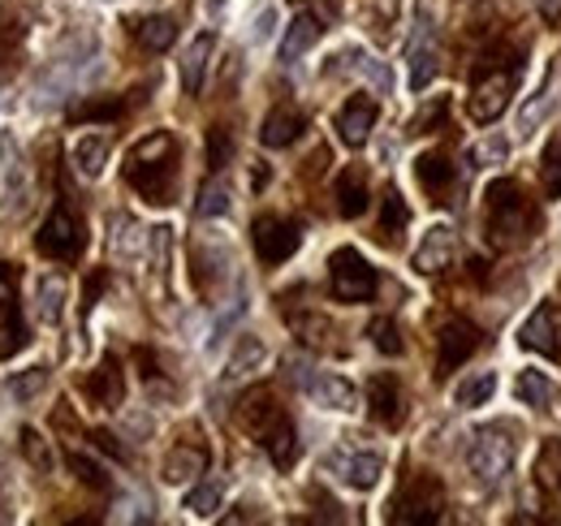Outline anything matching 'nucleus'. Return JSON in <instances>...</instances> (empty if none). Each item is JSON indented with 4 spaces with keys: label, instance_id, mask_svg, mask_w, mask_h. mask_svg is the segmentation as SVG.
Wrapping results in <instances>:
<instances>
[{
    "label": "nucleus",
    "instance_id": "obj_3",
    "mask_svg": "<svg viewBox=\"0 0 561 526\" xmlns=\"http://www.w3.org/2000/svg\"><path fill=\"white\" fill-rule=\"evenodd\" d=\"M484 229L492 247H518L536 233V207L518 182H492L484 191Z\"/></svg>",
    "mask_w": 561,
    "mask_h": 526
},
{
    "label": "nucleus",
    "instance_id": "obj_20",
    "mask_svg": "<svg viewBox=\"0 0 561 526\" xmlns=\"http://www.w3.org/2000/svg\"><path fill=\"white\" fill-rule=\"evenodd\" d=\"M367 405H371V419H376V423H385V427H398V423H402V389H398V380H393L389 371L371 376V385H367Z\"/></svg>",
    "mask_w": 561,
    "mask_h": 526
},
{
    "label": "nucleus",
    "instance_id": "obj_14",
    "mask_svg": "<svg viewBox=\"0 0 561 526\" xmlns=\"http://www.w3.org/2000/svg\"><path fill=\"white\" fill-rule=\"evenodd\" d=\"M82 397H87L91 405H100V410H117V405H122V397H126V376H122L117 354H104V358H100V367L82 380Z\"/></svg>",
    "mask_w": 561,
    "mask_h": 526
},
{
    "label": "nucleus",
    "instance_id": "obj_16",
    "mask_svg": "<svg viewBox=\"0 0 561 526\" xmlns=\"http://www.w3.org/2000/svg\"><path fill=\"white\" fill-rule=\"evenodd\" d=\"M333 470H337V479L346 483V488H354V492H371L376 483H380V474H385V458L380 454H333V461H329Z\"/></svg>",
    "mask_w": 561,
    "mask_h": 526
},
{
    "label": "nucleus",
    "instance_id": "obj_11",
    "mask_svg": "<svg viewBox=\"0 0 561 526\" xmlns=\"http://www.w3.org/2000/svg\"><path fill=\"white\" fill-rule=\"evenodd\" d=\"M480 350V329L471 324V320H445L440 332H436V376L445 380L449 371H458L471 354Z\"/></svg>",
    "mask_w": 561,
    "mask_h": 526
},
{
    "label": "nucleus",
    "instance_id": "obj_34",
    "mask_svg": "<svg viewBox=\"0 0 561 526\" xmlns=\"http://www.w3.org/2000/svg\"><path fill=\"white\" fill-rule=\"evenodd\" d=\"M122 113H126V100H117V95H108V100H82V104L70 108L73 122H117Z\"/></svg>",
    "mask_w": 561,
    "mask_h": 526
},
{
    "label": "nucleus",
    "instance_id": "obj_49",
    "mask_svg": "<svg viewBox=\"0 0 561 526\" xmlns=\"http://www.w3.org/2000/svg\"><path fill=\"white\" fill-rule=\"evenodd\" d=\"M268 31H273V9H264V13H260V26H255V35H260V39H264V35H268Z\"/></svg>",
    "mask_w": 561,
    "mask_h": 526
},
{
    "label": "nucleus",
    "instance_id": "obj_5",
    "mask_svg": "<svg viewBox=\"0 0 561 526\" xmlns=\"http://www.w3.org/2000/svg\"><path fill=\"white\" fill-rule=\"evenodd\" d=\"M82 247H87V229L73 216V207L70 203H53V211L44 216V225L35 233V251L57 263H73L82 255Z\"/></svg>",
    "mask_w": 561,
    "mask_h": 526
},
{
    "label": "nucleus",
    "instance_id": "obj_18",
    "mask_svg": "<svg viewBox=\"0 0 561 526\" xmlns=\"http://www.w3.org/2000/svg\"><path fill=\"white\" fill-rule=\"evenodd\" d=\"M458 255V238H454V229L449 225H432L427 233H423L420 251H415V267H420L423 276H436V272H445L449 263Z\"/></svg>",
    "mask_w": 561,
    "mask_h": 526
},
{
    "label": "nucleus",
    "instance_id": "obj_36",
    "mask_svg": "<svg viewBox=\"0 0 561 526\" xmlns=\"http://www.w3.org/2000/svg\"><path fill=\"white\" fill-rule=\"evenodd\" d=\"M367 336H371V345H376L380 354H393V358H398V354L407 350V341H402V332H398V324H393L389 316H376V320L367 324Z\"/></svg>",
    "mask_w": 561,
    "mask_h": 526
},
{
    "label": "nucleus",
    "instance_id": "obj_12",
    "mask_svg": "<svg viewBox=\"0 0 561 526\" xmlns=\"http://www.w3.org/2000/svg\"><path fill=\"white\" fill-rule=\"evenodd\" d=\"M208 441L204 436H182L169 454H164V466H160V479L164 483H173V488H182V483H195L204 470H208Z\"/></svg>",
    "mask_w": 561,
    "mask_h": 526
},
{
    "label": "nucleus",
    "instance_id": "obj_32",
    "mask_svg": "<svg viewBox=\"0 0 561 526\" xmlns=\"http://www.w3.org/2000/svg\"><path fill=\"white\" fill-rule=\"evenodd\" d=\"M514 393L523 405H531V410H549L553 401H558V389H553V380L545 376V371H523L518 380H514Z\"/></svg>",
    "mask_w": 561,
    "mask_h": 526
},
{
    "label": "nucleus",
    "instance_id": "obj_24",
    "mask_svg": "<svg viewBox=\"0 0 561 526\" xmlns=\"http://www.w3.org/2000/svg\"><path fill=\"white\" fill-rule=\"evenodd\" d=\"M333 198H337V211L354 220V216H363L367 211V173L351 164V169H342L337 173V186H333Z\"/></svg>",
    "mask_w": 561,
    "mask_h": 526
},
{
    "label": "nucleus",
    "instance_id": "obj_46",
    "mask_svg": "<svg viewBox=\"0 0 561 526\" xmlns=\"http://www.w3.org/2000/svg\"><path fill=\"white\" fill-rule=\"evenodd\" d=\"M501 156H505V142H480V147H471V160H476V164L501 160Z\"/></svg>",
    "mask_w": 561,
    "mask_h": 526
},
{
    "label": "nucleus",
    "instance_id": "obj_4",
    "mask_svg": "<svg viewBox=\"0 0 561 526\" xmlns=\"http://www.w3.org/2000/svg\"><path fill=\"white\" fill-rule=\"evenodd\" d=\"M514 454H518L514 427H510V423H484V427H476V432H471V441H467V454H462V458H467V470H471V479H476V483L496 488V483L510 474Z\"/></svg>",
    "mask_w": 561,
    "mask_h": 526
},
{
    "label": "nucleus",
    "instance_id": "obj_48",
    "mask_svg": "<svg viewBox=\"0 0 561 526\" xmlns=\"http://www.w3.org/2000/svg\"><path fill=\"white\" fill-rule=\"evenodd\" d=\"M540 13L545 22H561V0H540Z\"/></svg>",
    "mask_w": 561,
    "mask_h": 526
},
{
    "label": "nucleus",
    "instance_id": "obj_21",
    "mask_svg": "<svg viewBox=\"0 0 561 526\" xmlns=\"http://www.w3.org/2000/svg\"><path fill=\"white\" fill-rule=\"evenodd\" d=\"M307 130V117H302V108H294V104H280V108H273L268 117H264V126H260V142L264 147H289L298 134Z\"/></svg>",
    "mask_w": 561,
    "mask_h": 526
},
{
    "label": "nucleus",
    "instance_id": "obj_22",
    "mask_svg": "<svg viewBox=\"0 0 561 526\" xmlns=\"http://www.w3.org/2000/svg\"><path fill=\"white\" fill-rule=\"evenodd\" d=\"M320 35H324V22L316 18V13H298L289 26H285V39H280V61H298L302 53H311L316 44H320Z\"/></svg>",
    "mask_w": 561,
    "mask_h": 526
},
{
    "label": "nucleus",
    "instance_id": "obj_10",
    "mask_svg": "<svg viewBox=\"0 0 561 526\" xmlns=\"http://www.w3.org/2000/svg\"><path fill=\"white\" fill-rule=\"evenodd\" d=\"M285 423H289V414H285V405L277 401L273 389H251V393L238 401V427H242L247 436H255L260 445H264L268 436H277Z\"/></svg>",
    "mask_w": 561,
    "mask_h": 526
},
{
    "label": "nucleus",
    "instance_id": "obj_38",
    "mask_svg": "<svg viewBox=\"0 0 561 526\" xmlns=\"http://www.w3.org/2000/svg\"><path fill=\"white\" fill-rule=\"evenodd\" d=\"M492 393H496V376H492V371H480V376H471V380L458 385L454 401H458V405H484Z\"/></svg>",
    "mask_w": 561,
    "mask_h": 526
},
{
    "label": "nucleus",
    "instance_id": "obj_31",
    "mask_svg": "<svg viewBox=\"0 0 561 526\" xmlns=\"http://www.w3.org/2000/svg\"><path fill=\"white\" fill-rule=\"evenodd\" d=\"M135 39H139L147 53H169V48L178 44V22H173V18H164V13L142 18L139 26H135Z\"/></svg>",
    "mask_w": 561,
    "mask_h": 526
},
{
    "label": "nucleus",
    "instance_id": "obj_47",
    "mask_svg": "<svg viewBox=\"0 0 561 526\" xmlns=\"http://www.w3.org/2000/svg\"><path fill=\"white\" fill-rule=\"evenodd\" d=\"M440 117H445V100H440V104H432V113H423L420 122H415V134H427V126H436Z\"/></svg>",
    "mask_w": 561,
    "mask_h": 526
},
{
    "label": "nucleus",
    "instance_id": "obj_27",
    "mask_svg": "<svg viewBox=\"0 0 561 526\" xmlns=\"http://www.w3.org/2000/svg\"><path fill=\"white\" fill-rule=\"evenodd\" d=\"M35 311H39L44 324H61V316H66V276H57V272L39 276V285H35Z\"/></svg>",
    "mask_w": 561,
    "mask_h": 526
},
{
    "label": "nucleus",
    "instance_id": "obj_29",
    "mask_svg": "<svg viewBox=\"0 0 561 526\" xmlns=\"http://www.w3.org/2000/svg\"><path fill=\"white\" fill-rule=\"evenodd\" d=\"M108 138L104 134H82L78 142H73V169L82 173V178H100L104 173V164H108Z\"/></svg>",
    "mask_w": 561,
    "mask_h": 526
},
{
    "label": "nucleus",
    "instance_id": "obj_43",
    "mask_svg": "<svg viewBox=\"0 0 561 526\" xmlns=\"http://www.w3.org/2000/svg\"><path fill=\"white\" fill-rule=\"evenodd\" d=\"M44 385H48V371H44V367H31V371H22V376H9V393L22 397V401L35 397Z\"/></svg>",
    "mask_w": 561,
    "mask_h": 526
},
{
    "label": "nucleus",
    "instance_id": "obj_26",
    "mask_svg": "<svg viewBox=\"0 0 561 526\" xmlns=\"http://www.w3.org/2000/svg\"><path fill=\"white\" fill-rule=\"evenodd\" d=\"M289 320V329L298 332V341L302 345H311V350H337V329H333V320H324V316H316V311H289L285 316Z\"/></svg>",
    "mask_w": 561,
    "mask_h": 526
},
{
    "label": "nucleus",
    "instance_id": "obj_23",
    "mask_svg": "<svg viewBox=\"0 0 561 526\" xmlns=\"http://www.w3.org/2000/svg\"><path fill=\"white\" fill-rule=\"evenodd\" d=\"M264 358H268L264 341H260V336H242V341L233 345L229 363H225V385H242V380H251V376L264 367Z\"/></svg>",
    "mask_w": 561,
    "mask_h": 526
},
{
    "label": "nucleus",
    "instance_id": "obj_17",
    "mask_svg": "<svg viewBox=\"0 0 561 526\" xmlns=\"http://www.w3.org/2000/svg\"><path fill=\"white\" fill-rule=\"evenodd\" d=\"M316 405H324V410H337V414H351L358 410V393H354V385L346 376H333V371H316V376H307V385H302Z\"/></svg>",
    "mask_w": 561,
    "mask_h": 526
},
{
    "label": "nucleus",
    "instance_id": "obj_41",
    "mask_svg": "<svg viewBox=\"0 0 561 526\" xmlns=\"http://www.w3.org/2000/svg\"><path fill=\"white\" fill-rule=\"evenodd\" d=\"M22 454L31 458V466H35V470H53V461H57V458H53V445H48V441H44L35 427H22Z\"/></svg>",
    "mask_w": 561,
    "mask_h": 526
},
{
    "label": "nucleus",
    "instance_id": "obj_33",
    "mask_svg": "<svg viewBox=\"0 0 561 526\" xmlns=\"http://www.w3.org/2000/svg\"><path fill=\"white\" fill-rule=\"evenodd\" d=\"M423 35H427V18H420V39L411 44V87H415V91H423V87L436 78V69H440L436 48H432V44H423Z\"/></svg>",
    "mask_w": 561,
    "mask_h": 526
},
{
    "label": "nucleus",
    "instance_id": "obj_25",
    "mask_svg": "<svg viewBox=\"0 0 561 526\" xmlns=\"http://www.w3.org/2000/svg\"><path fill=\"white\" fill-rule=\"evenodd\" d=\"M558 104V69H549L545 73V82L536 87V95L523 104V113H518V134H536L540 130V122L549 117V108Z\"/></svg>",
    "mask_w": 561,
    "mask_h": 526
},
{
    "label": "nucleus",
    "instance_id": "obj_35",
    "mask_svg": "<svg viewBox=\"0 0 561 526\" xmlns=\"http://www.w3.org/2000/svg\"><path fill=\"white\" fill-rule=\"evenodd\" d=\"M540 186H545V198H561V138H549L540 156Z\"/></svg>",
    "mask_w": 561,
    "mask_h": 526
},
{
    "label": "nucleus",
    "instance_id": "obj_19",
    "mask_svg": "<svg viewBox=\"0 0 561 526\" xmlns=\"http://www.w3.org/2000/svg\"><path fill=\"white\" fill-rule=\"evenodd\" d=\"M415 178H420L423 195L432 198V203H449V191H454V164H449V156H440V151H423L420 160H415Z\"/></svg>",
    "mask_w": 561,
    "mask_h": 526
},
{
    "label": "nucleus",
    "instance_id": "obj_28",
    "mask_svg": "<svg viewBox=\"0 0 561 526\" xmlns=\"http://www.w3.org/2000/svg\"><path fill=\"white\" fill-rule=\"evenodd\" d=\"M211 48H216L211 35L191 39V48H186V57H182V87H186V95H199V91H204V73H208Z\"/></svg>",
    "mask_w": 561,
    "mask_h": 526
},
{
    "label": "nucleus",
    "instance_id": "obj_30",
    "mask_svg": "<svg viewBox=\"0 0 561 526\" xmlns=\"http://www.w3.org/2000/svg\"><path fill=\"white\" fill-rule=\"evenodd\" d=\"M407 225H411V207H407V198L389 186L385 198H380V242L393 247V242L407 233Z\"/></svg>",
    "mask_w": 561,
    "mask_h": 526
},
{
    "label": "nucleus",
    "instance_id": "obj_7",
    "mask_svg": "<svg viewBox=\"0 0 561 526\" xmlns=\"http://www.w3.org/2000/svg\"><path fill=\"white\" fill-rule=\"evenodd\" d=\"M329 285L337 302H367L376 294V267L363 260L354 247H337L329 260Z\"/></svg>",
    "mask_w": 561,
    "mask_h": 526
},
{
    "label": "nucleus",
    "instance_id": "obj_44",
    "mask_svg": "<svg viewBox=\"0 0 561 526\" xmlns=\"http://www.w3.org/2000/svg\"><path fill=\"white\" fill-rule=\"evenodd\" d=\"M393 22H398V0H376V4H371V26H376V39H389V35H393V31H389Z\"/></svg>",
    "mask_w": 561,
    "mask_h": 526
},
{
    "label": "nucleus",
    "instance_id": "obj_40",
    "mask_svg": "<svg viewBox=\"0 0 561 526\" xmlns=\"http://www.w3.org/2000/svg\"><path fill=\"white\" fill-rule=\"evenodd\" d=\"M233 160V130L229 126H211L208 130V169L220 173Z\"/></svg>",
    "mask_w": 561,
    "mask_h": 526
},
{
    "label": "nucleus",
    "instance_id": "obj_6",
    "mask_svg": "<svg viewBox=\"0 0 561 526\" xmlns=\"http://www.w3.org/2000/svg\"><path fill=\"white\" fill-rule=\"evenodd\" d=\"M445 514V488L436 474H415L389 505V523H440Z\"/></svg>",
    "mask_w": 561,
    "mask_h": 526
},
{
    "label": "nucleus",
    "instance_id": "obj_50",
    "mask_svg": "<svg viewBox=\"0 0 561 526\" xmlns=\"http://www.w3.org/2000/svg\"><path fill=\"white\" fill-rule=\"evenodd\" d=\"M9 35H18V31H9V22H0V57H4V44H9Z\"/></svg>",
    "mask_w": 561,
    "mask_h": 526
},
{
    "label": "nucleus",
    "instance_id": "obj_8",
    "mask_svg": "<svg viewBox=\"0 0 561 526\" xmlns=\"http://www.w3.org/2000/svg\"><path fill=\"white\" fill-rule=\"evenodd\" d=\"M31 345V329L22 320V302H18V267L0 263V358H13Z\"/></svg>",
    "mask_w": 561,
    "mask_h": 526
},
{
    "label": "nucleus",
    "instance_id": "obj_2",
    "mask_svg": "<svg viewBox=\"0 0 561 526\" xmlns=\"http://www.w3.org/2000/svg\"><path fill=\"white\" fill-rule=\"evenodd\" d=\"M518 78H523V53L518 48L514 53L510 48H496V53H489L480 61L476 78H471V95H467V113H471L476 126H492L505 113Z\"/></svg>",
    "mask_w": 561,
    "mask_h": 526
},
{
    "label": "nucleus",
    "instance_id": "obj_13",
    "mask_svg": "<svg viewBox=\"0 0 561 526\" xmlns=\"http://www.w3.org/2000/svg\"><path fill=\"white\" fill-rule=\"evenodd\" d=\"M518 345L531 354H545V358H561V311L553 302H545L527 316V324L518 329Z\"/></svg>",
    "mask_w": 561,
    "mask_h": 526
},
{
    "label": "nucleus",
    "instance_id": "obj_1",
    "mask_svg": "<svg viewBox=\"0 0 561 526\" xmlns=\"http://www.w3.org/2000/svg\"><path fill=\"white\" fill-rule=\"evenodd\" d=\"M126 182H130L147 203H156V207L173 203V191H178V142H173V134L156 130L130 147Z\"/></svg>",
    "mask_w": 561,
    "mask_h": 526
},
{
    "label": "nucleus",
    "instance_id": "obj_9",
    "mask_svg": "<svg viewBox=\"0 0 561 526\" xmlns=\"http://www.w3.org/2000/svg\"><path fill=\"white\" fill-rule=\"evenodd\" d=\"M251 247H255L260 263L277 267V263L294 260V251L302 247V233H298V225L285 220V216H260V220L251 225Z\"/></svg>",
    "mask_w": 561,
    "mask_h": 526
},
{
    "label": "nucleus",
    "instance_id": "obj_15",
    "mask_svg": "<svg viewBox=\"0 0 561 526\" xmlns=\"http://www.w3.org/2000/svg\"><path fill=\"white\" fill-rule=\"evenodd\" d=\"M376 117H380V108H376L371 95H351V100L342 104V113H337V134H342V142H346V147H363V142L371 138Z\"/></svg>",
    "mask_w": 561,
    "mask_h": 526
},
{
    "label": "nucleus",
    "instance_id": "obj_42",
    "mask_svg": "<svg viewBox=\"0 0 561 526\" xmlns=\"http://www.w3.org/2000/svg\"><path fill=\"white\" fill-rule=\"evenodd\" d=\"M229 211V186L211 178L208 186L199 191V216H225Z\"/></svg>",
    "mask_w": 561,
    "mask_h": 526
},
{
    "label": "nucleus",
    "instance_id": "obj_37",
    "mask_svg": "<svg viewBox=\"0 0 561 526\" xmlns=\"http://www.w3.org/2000/svg\"><path fill=\"white\" fill-rule=\"evenodd\" d=\"M220 501H225V488H220V483H199V488L186 492V510H191L195 518H216Z\"/></svg>",
    "mask_w": 561,
    "mask_h": 526
},
{
    "label": "nucleus",
    "instance_id": "obj_45",
    "mask_svg": "<svg viewBox=\"0 0 561 526\" xmlns=\"http://www.w3.org/2000/svg\"><path fill=\"white\" fill-rule=\"evenodd\" d=\"M540 474H549V483L561 492V436H553V441L545 445V454H540Z\"/></svg>",
    "mask_w": 561,
    "mask_h": 526
},
{
    "label": "nucleus",
    "instance_id": "obj_39",
    "mask_svg": "<svg viewBox=\"0 0 561 526\" xmlns=\"http://www.w3.org/2000/svg\"><path fill=\"white\" fill-rule=\"evenodd\" d=\"M66 461H70V470L78 474V483H87L91 492H108V474H104V466H100V461H91L87 454H78V449H73Z\"/></svg>",
    "mask_w": 561,
    "mask_h": 526
}]
</instances>
